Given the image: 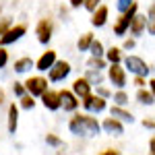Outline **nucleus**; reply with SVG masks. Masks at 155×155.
<instances>
[{
	"label": "nucleus",
	"instance_id": "obj_1",
	"mask_svg": "<svg viewBox=\"0 0 155 155\" xmlns=\"http://www.w3.org/2000/svg\"><path fill=\"white\" fill-rule=\"evenodd\" d=\"M68 130L72 134H77V137H95V134H99L101 126H99L97 118H93V116H89V114H77L68 122Z\"/></svg>",
	"mask_w": 155,
	"mask_h": 155
},
{
	"label": "nucleus",
	"instance_id": "obj_2",
	"mask_svg": "<svg viewBox=\"0 0 155 155\" xmlns=\"http://www.w3.org/2000/svg\"><path fill=\"white\" fill-rule=\"evenodd\" d=\"M122 68L124 71H130L134 77H143V79L147 74H151V66H147V62L143 58H139V56H126Z\"/></svg>",
	"mask_w": 155,
	"mask_h": 155
},
{
	"label": "nucleus",
	"instance_id": "obj_3",
	"mask_svg": "<svg viewBox=\"0 0 155 155\" xmlns=\"http://www.w3.org/2000/svg\"><path fill=\"white\" fill-rule=\"evenodd\" d=\"M23 87H25V91H27V95L41 97L46 91H48V81H46L44 77H29V79L23 83Z\"/></svg>",
	"mask_w": 155,
	"mask_h": 155
},
{
	"label": "nucleus",
	"instance_id": "obj_4",
	"mask_svg": "<svg viewBox=\"0 0 155 155\" xmlns=\"http://www.w3.org/2000/svg\"><path fill=\"white\" fill-rule=\"evenodd\" d=\"M137 11H139V4H137V2H132L130 8H128L126 12H122V15H120V19L116 21V25H114V33H116V35L122 37L126 31H128V25H130L132 17L137 15Z\"/></svg>",
	"mask_w": 155,
	"mask_h": 155
},
{
	"label": "nucleus",
	"instance_id": "obj_5",
	"mask_svg": "<svg viewBox=\"0 0 155 155\" xmlns=\"http://www.w3.org/2000/svg\"><path fill=\"white\" fill-rule=\"evenodd\" d=\"M71 71H72V68H71V64H68L66 60H56V62H54V66L48 71L50 72V81H52V83L64 81V79L71 74Z\"/></svg>",
	"mask_w": 155,
	"mask_h": 155
},
{
	"label": "nucleus",
	"instance_id": "obj_6",
	"mask_svg": "<svg viewBox=\"0 0 155 155\" xmlns=\"http://www.w3.org/2000/svg\"><path fill=\"white\" fill-rule=\"evenodd\" d=\"M27 33V25L23 23H19V25H15V27H11L4 35L0 37V48H4V46H11V44H15V41H19L21 37Z\"/></svg>",
	"mask_w": 155,
	"mask_h": 155
},
{
	"label": "nucleus",
	"instance_id": "obj_7",
	"mask_svg": "<svg viewBox=\"0 0 155 155\" xmlns=\"http://www.w3.org/2000/svg\"><path fill=\"white\" fill-rule=\"evenodd\" d=\"M107 79L116 85L120 91L126 87V71H124L120 64H110V68H107Z\"/></svg>",
	"mask_w": 155,
	"mask_h": 155
},
{
	"label": "nucleus",
	"instance_id": "obj_8",
	"mask_svg": "<svg viewBox=\"0 0 155 155\" xmlns=\"http://www.w3.org/2000/svg\"><path fill=\"white\" fill-rule=\"evenodd\" d=\"M52 31H54V25L50 19H39L37 21V27H35V35H37V41L39 44H48L52 39Z\"/></svg>",
	"mask_w": 155,
	"mask_h": 155
},
{
	"label": "nucleus",
	"instance_id": "obj_9",
	"mask_svg": "<svg viewBox=\"0 0 155 155\" xmlns=\"http://www.w3.org/2000/svg\"><path fill=\"white\" fill-rule=\"evenodd\" d=\"M83 107L87 112H93V114H99L106 110V99L104 97L95 95V93H89L87 97H83Z\"/></svg>",
	"mask_w": 155,
	"mask_h": 155
},
{
	"label": "nucleus",
	"instance_id": "obj_10",
	"mask_svg": "<svg viewBox=\"0 0 155 155\" xmlns=\"http://www.w3.org/2000/svg\"><path fill=\"white\" fill-rule=\"evenodd\" d=\"M56 52L54 50H48V52H44L41 56H39V60L37 62H33V66H35L39 72H48L52 66H54V62H56Z\"/></svg>",
	"mask_w": 155,
	"mask_h": 155
},
{
	"label": "nucleus",
	"instance_id": "obj_11",
	"mask_svg": "<svg viewBox=\"0 0 155 155\" xmlns=\"http://www.w3.org/2000/svg\"><path fill=\"white\" fill-rule=\"evenodd\" d=\"M58 97H60V107H64L66 112H74L77 107H79V99L72 95L71 91H66V89H62V91H58Z\"/></svg>",
	"mask_w": 155,
	"mask_h": 155
},
{
	"label": "nucleus",
	"instance_id": "obj_12",
	"mask_svg": "<svg viewBox=\"0 0 155 155\" xmlns=\"http://www.w3.org/2000/svg\"><path fill=\"white\" fill-rule=\"evenodd\" d=\"M72 95L77 97V99H83V97H87L89 93H91V85L85 81V77H79L74 83H72Z\"/></svg>",
	"mask_w": 155,
	"mask_h": 155
},
{
	"label": "nucleus",
	"instance_id": "obj_13",
	"mask_svg": "<svg viewBox=\"0 0 155 155\" xmlns=\"http://www.w3.org/2000/svg\"><path fill=\"white\" fill-rule=\"evenodd\" d=\"M41 101H44L46 110H52V112L60 110V97H58V91H50V89H48V91L41 95Z\"/></svg>",
	"mask_w": 155,
	"mask_h": 155
},
{
	"label": "nucleus",
	"instance_id": "obj_14",
	"mask_svg": "<svg viewBox=\"0 0 155 155\" xmlns=\"http://www.w3.org/2000/svg\"><path fill=\"white\" fill-rule=\"evenodd\" d=\"M107 15H110L107 6L99 4L95 11H93V17H91V25H93V27H104V25L107 23Z\"/></svg>",
	"mask_w": 155,
	"mask_h": 155
},
{
	"label": "nucleus",
	"instance_id": "obj_15",
	"mask_svg": "<svg viewBox=\"0 0 155 155\" xmlns=\"http://www.w3.org/2000/svg\"><path fill=\"white\" fill-rule=\"evenodd\" d=\"M99 126H101L106 132L114 134V137H120V134L124 132V124H120L118 120H114V118H106L101 124H99Z\"/></svg>",
	"mask_w": 155,
	"mask_h": 155
},
{
	"label": "nucleus",
	"instance_id": "obj_16",
	"mask_svg": "<svg viewBox=\"0 0 155 155\" xmlns=\"http://www.w3.org/2000/svg\"><path fill=\"white\" fill-rule=\"evenodd\" d=\"M112 118L118 120L120 124H122V122H128V124L134 122V116H132L130 112H128V110H124V107H118V106L112 107Z\"/></svg>",
	"mask_w": 155,
	"mask_h": 155
},
{
	"label": "nucleus",
	"instance_id": "obj_17",
	"mask_svg": "<svg viewBox=\"0 0 155 155\" xmlns=\"http://www.w3.org/2000/svg\"><path fill=\"white\" fill-rule=\"evenodd\" d=\"M128 29H130L132 35H141V33L145 31V17L143 15H134L130 25H128Z\"/></svg>",
	"mask_w": 155,
	"mask_h": 155
},
{
	"label": "nucleus",
	"instance_id": "obj_18",
	"mask_svg": "<svg viewBox=\"0 0 155 155\" xmlns=\"http://www.w3.org/2000/svg\"><path fill=\"white\" fill-rule=\"evenodd\" d=\"M17 124H19V107L11 104L8 106V132L15 134L17 132Z\"/></svg>",
	"mask_w": 155,
	"mask_h": 155
},
{
	"label": "nucleus",
	"instance_id": "obj_19",
	"mask_svg": "<svg viewBox=\"0 0 155 155\" xmlns=\"http://www.w3.org/2000/svg\"><path fill=\"white\" fill-rule=\"evenodd\" d=\"M33 68V60L31 58H19V60H15V72H19V74H23V72H29Z\"/></svg>",
	"mask_w": 155,
	"mask_h": 155
},
{
	"label": "nucleus",
	"instance_id": "obj_20",
	"mask_svg": "<svg viewBox=\"0 0 155 155\" xmlns=\"http://www.w3.org/2000/svg\"><path fill=\"white\" fill-rule=\"evenodd\" d=\"M137 99H139V104H143V106H153L155 104V97L151 91H147V89H139L137 91Z\"/></svg>",
	"mask_w": 155,
	"mask_h": 155
},
{
	"label": "nucleus",
	"instance_id": "obj_21",
	"mask_svg": "<svg viewBox=\"0 0 155 155\" xmlns=\"http://www.w3.org/2000/svg\"><path fill=\"white\" fill-rule=\"evenodd\" d=\"M104 56L107 58V62H110V64H120V62H122V50L112 46L107 52H104Z\"/></svg>",
	"mask_w": 155,
	"mask_h": 155
},
{
	"label": "nucleus",
	"instance_id": "obj_22",
	"mask_svg": "<svg viewBox=\"0 0 155 155\" xmlns=\"http://www.w3.org/2000/svg\"><path fill=\"white\" fill-rule=\"evenodd\" d=\"M85 81L91 85V87H93V85H97V87H99V85H101V81H104L101 71H87V74H85Z\"/></svg>",
	"mask_w": 155,
	"mask_h": 155
},
{
	"label": "nucleus",
	"instance_id": "obj_23",
	"mask_svg": "<svg viewBox=\"0 0 155 155\" xmlns=\"http://www.w3.org/2000/svg\"><path fill=\"white\" fill-rule=\"evenodd\" d=\"M87 52H91V58H104V44L99 39H93Z\"/></svg>",
	"mask_w": 155,
	"mask_h": 155
},
{
	"label": "nucleus",
	"instance_id": "obj_24",
	"mask_svg": "<svg viewBox=\"0 0 155 155\" xmlns=\"http://www.w3.org/2000/svg\"><path fill=\"white\" fill-rule=\"evenodd\" d=\"M145 27H147L149 35H153V33H155V6H153V4L149 6V17H145Z\"/></svg>",
	"mask_w": 155,
	"mask_h": 155
},
{
	"label": "nucleus",
	"instance_id": "obj_25",
	"mask_svg": "<svg viewBox=\"0 0 155 155\" xmlns=\"http://www.w3.org/2000/svg\"><path fill=\"white\" fill-rule=\"evenodd\" d=\"M91 41H93V33H83V35L79 37V41H77V48L81 50V52H87L89 46H91Z\"/></svg>",
	"mask_w": 155,
	"mask_h": 155
},
{
	"label": "nucleus",
	"instance_id": "obj_26",
	"mask_svg": "<svg viewBox=\"0 0 155 155\" xmlns=\"http://www.w3.org/2000/svg\"><path fill=\"white\" fill-rule=\"evenodd\" d=\"M87 66H89V71H101V68H106V60L104 58H91L87 62Z\"/></svg>",
	"mask_w": 155,
	"mask_h": 155
},
{
	"label": "nucleus",
	"instance_id": "obj_27",
	"mask_svg": "<svg viewBox=\"0 0 155 155\" xmlns=\"http://www.w3.org/2000/svg\"><path fill=\"white\" fill-rule=\"evenodd\" d=\"M114 101H116L118 107H124L126 104H128V95H126L124 91H116V93H114Z\"/></svg>",
	"mask_w": 155,
	"mask_h": 155
},
{
	"label": "nucleus",
	"instance_id": "obj_28",
	"mask_svg": "<svg viewBox=\"0 0 155 155\" xmlns=\"http://www.w3.org/2000/svg\"><path fill=\"white\" fill-rule=\"evenodd\" d=\"M11 27H12L11 17H2V19H0V37L4 35V33H6V31H8Z\"/></svg>",
	"mask_w": 155,
	"mask_h": 155
},
{
	"label": "nucleus",
	"instance_id": "obj_29",
	"mask_svg": "<svg viewBox=\"0 0 155 155\" xmlns=\"http://www.w3.org/2000/svg\"><path fill=\"white\" fill-rule=\"evenodd\" d=\"M132 2H134V0H118V2H116V11H118L120 15H122V12H126L132 6Z\"/></svg>",
	"mask_w": 155,
	"mask_h": 155
},
{
	"label": "nucleus",
	"instance_id": "obj_30",
	"mask_svg": "<svg viewBox=\"0 0 155 155\" xmlns=\"http://www.w3.org/2000/svg\"><path fill=\"white\" fill-rule=\"evenodd\" d=\"M46 143L50 147H62V139L56 137V134H46Z\"/></svg>",
	"mask_w": 155,
	"mask_h": 155
},
{
	"label": "nucleus",
	"instance_id": "obj_31",
	"mask_svg": "<svg viewBox=\"0 0 155 155\" xmlns=\"http://www.w3.org/2000/svg\"><path fill=\"white\" fill-rule=\"evenodd\" d=\"M35 106V99L31 95H23L21 97V107H25V110H31V107Z\"/></svg>",
	"mask_w": 155,
	"mask_h": 155
},
{
	"label": "nucleus",
	"instance_id": "obj_32",
	"mask_svg": "<svg viewBox=\"0 0 155 155\" xmlns=\"http://www.w3.org/2000/svg\"><path fill=\"white\" fill-rule=\"evenodd\" d=\"M99 2H101V0H85V2H83V6H85V8H87L89 12H93V11L97 8V6H99Z\"/></svg>",
	"mask_w": 155,
	"mask_h": 155
},
{
	"label": "nucleus",
	"instance_id": "obj_33",
	"mask_svg": "<svg viewBox=\"0 0 155 155\" xmlns=\"http://www.w3.org/2000/svg\"><path fill=\"white\" fill-rule=\"evenodd\" d=\"M12 91H15V95H19V97L27 95V91H25L23 83H15V85H12Z\"/></svg>",
	"mask_w": 155,
	"mask_h": 155
},
{
	"label": "nucleus",
	"instance_id": "obj_34",
	"mask_svg": "<svg viewBox=\"0 0 155 155\" xmlns=\"http://www.w3.org/2000/svg\"><path fill=\"white\" fill-rule=\"evenodd\" d=\"M8 64V52L4 48H0V68H4Z\"/></svg>",
	"mask_w": 155,
	"mask_h": 155
},
{
	"label": "nucleus",
	"instance_id": "obj_35",
	"mask_svg": "<svg viewBox=\"0 0 155 155\" xmlns=\"http://www.w3.org/2000/svg\"><path fill=\"white\" fill-rule=\"evenodd\" d=\"M95 95H99V97H104V99H106V97H110V89H106V87H97V93Z\"/></svg>",
	"mask_w": 155,
	"mask_h": 155
},
{
	"label": "nucleus",
	"instance_id": "obj_36",
	"mask_svg": "<svg viewBox=\"0 0 155 155\" xmlns=\"http://www.w3.org/2000/svg\"><path fill=\"white\" fill-rule=\"evenodd\" d=\"M143 126H145V128H149V130H153V128H155L153 118H145V120H143Z\"/></svg>",
	"mask_w": 155,
	"mask_h": 155
},
{
	"label": "nucleus",
	"instance_id": "obj_37",
	"mask_svg": "<svg viewBox=\"0 0 155 155\" xmlns=\"http://www.w3.org/2000/svg\"><path fill=\"white\" fill-rule=\"evenodd\" d=\"M134 46H137V41H134V39H124V46H122V48H124V50H132Z\"/></svg>",
	"mask_w": 155,
	"mask_h": 155
},
{
	"label": "nucleus",
	"instance_id": "obj_38",
	"mask_svg": "<svg viewBox=\"0 0 155 155\" xmlns=\"http://www.w3.org/2000/svg\"><path fill=\"white\" fill-rule=\"evenodd\" d=\"M99 155H120L118 149H106V151H101Z\"/></svg>",
	"mask_w": 155,
	"mask_h": 155
},
{
	"label": "nucleus",
	"instance_id": "obj_39",
	"mask_svg": "<svg viewBox=\"0 0 155 155\" xmlns=\"http://www.w3.org/2000/svg\"><path fill=\"white\" fill-rule=\"evenodd\" d=\"M134 85H137L139 89H143V85H145V79H143V77H134Z\"/></svg>",
	"mask_w": 155,
	"mask_h": 155
},
{
	"label": "nucleus",
	"instance_id": "obj_40",
	"mask_svg": "<svg viewBox=\"0 0 155 155\" xmlns=\"http://www.w3.org/2000/svg\"><path fill=\"white\" fill-rule=\"evenodd\" d=\"M149 155H155V141H153V137L149 139Z\"/></svg>",
	"mask_w": 155,
	"mask_h": 155
},
{
	"label": "nucleus",
	"instance_id": "obj_41",
	"mask_svg": "<svg viewBox=\"0 0 155 155\" xmlns=\"http://www.w3.org/2000/svg\"><path fill=\"white\" fill-rule=\"evenodd\" d=\"M68 2H71V6H72V8H79V6L83 4L85 0H68Z\"/></svg>",
	"mask_w": 155,
	"mask_h": 155
},
{
	"label": "nucleus",
	"instance_id": "obj_42",
	"mask_svg": "<svg viewBox=\"0 0 155 155\" xmlns=\"http://www.w3.org/2000/svg\"><path fill=\"white\" fill-rule=\"evenodd\" d=\"M0 104H4V91L0 89Z\"/></svg>",
	"mask_w": 155,
	"mask_h": 155
}]
</instances>
